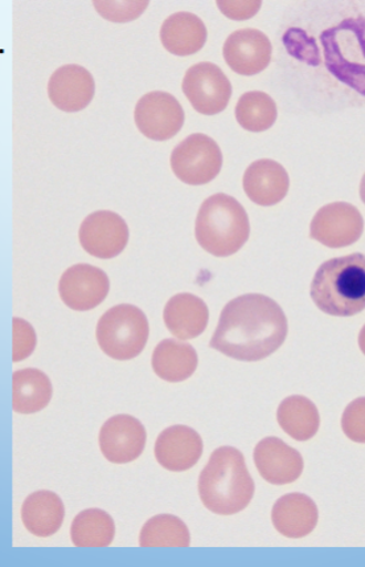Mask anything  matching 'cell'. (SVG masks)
<instances>
[{
	"label": "cell",
	"instance_id": "obj_1",
	"mask_svg": "<svg viewBox=\"0 0 365 567\" xmlns=\"http://www.w3.org/2000/svg\"><path fill=\"white\" fill-rule=\"evenodd\" d=\"M288 333V319L279 303L268 296L243 295L222 309L209 346L233 360L257 362L275 353Z\"/></svg>",
	"mask_w": 365,
	"mask_h": 567
},
{
	"label": "cell",
	"instance_id": "obj_2",
	"mask_svg": "<svg viewBox=\"0 0 365 567\" xmlns=\"http://www.w3.org/2000/svg\"><path fill=\"white\" fill-rule=\"evenodd\" d=\"M255 485L238 449L220 447L209 458L199 477V495L208 511L232 516L247 508Z\"/></svg>",
	"mask_w": 365,
	"mask_h": 567
},
{
	"label": "cell",
	"instance_id": "obj_3",
	"mask_svg": "<svg viewBox=\"0 0 365 567\" xmlns=\"http://www.w3.org/2000/svg\"><path fill=\"white\" fill-rule=\"evenodd\" d=\"M311 299L323 313L351 317L365 309V255L323 262L311 282Z\"/></svg>",
	"mask_w": 365,
	"mask_h": 567
},
{
	"label": "cell",
	"instance_id": "obj_4",
	"mask_svg": "<svg viewBox=\"0 0 365 567\" xmlns=\"http://www.w3.org/2000/svg\"><path fill=\"white\" fill-rule=\"evenodd\" d=\"M195 235L200 247L218 258L239 252L250 235L246 208L231 195H212L202 202Z\"/></svg>",
	"mask_w": 365,
	"mask_h": 567
},
{
	"label": "cell",
	"instance_id": "obj_5",
	"mask_svg": "<svg viewBox=\"0 0 365 567\" xmlns=\"http://www.w3.org/2000/svg\"><path fill=\"white\" fill-rule=\"evenodd\" d=\"M321 40L328 71L365 97V19L343 20L324 31Z\"/></svg>",
	"mask_w": 365,
	"mask_h": 567
},
{
	"label": "cell",
	"instance_id": "obj_6",
	"mask_svg": "<svg viewBox=\"0 0 365 567\" xmlns=\"http://www.w3.org/2000/svg\"><path fill=\"white\" fill-rule=\"evenodd\" d=\"M148 334L150 327L146 315L131 303L107 310L96 332L101 350L117 361L133 360L144 352Z\"/></svg>",
	"mask_w": 365,
	"mask_h": 567
},
{
	"label": "cell",
	"instance_id": "obj_7",
	"mask_svg": "<svg viewBox=\"0 0 365 567\" xmlns=\"http://www.w3.org/2000/svg\"><path fill=\"white\" fill-rule=\"evenodd\" d=\"M221 166L222 154L219 145L201 133L181 141L171 154L174 174L191 186L209 184L218 177Z\"/></svg>",
	"mask_w": 365,
	"mask_h": 567
},
{
	"label": "cell",
	"instance_id": "obj_8",
	"mask_svg": "<svg viewBox=\"0 0 365 567\" xmlns=\"http://www.w3.org/2000/svg\"><path fill=\"white\" fill-rule=\"evenodd\" d=\"M182 92L196 112L213 116L226 111L232 96V85L218 65L200 63L187 71Z\"/></svg>",
	"mask_w": 365,
	"mask_h": 567
},
{
	"label": "cell",
	"instance_id": "obj_9",
	"mask_svg": "<svg viewBox=\"0 0 365 567\" xmlns=\"http://www.w3.org/2000/svg\"><path fill=\"white\" fill-rule=\"evenodd\" d=\"M364 220L353 205L336 202L321 208L311 220L310 238L328 248L355 245L362 238Z\"/></svg>",
	"mask_w": 365,
	"mask_h": 567
},
{
	"label": "cell",
	"instance_id": "obj_10",
	"mask_svg": "<svg viewBox=\"0 0 365 567\" xmlns=\"http://www.w3.org/2000/svg\"><path fill=\"white\" fill-rule=\"evenodd\" d=\"M135 124L144 136L154 141H167L180 132L185 124V111L170 93L145 94L135 106Z\"/></svg>",
	"mask_w": 365,
	"mask_h": 567
},
{
	"label": "cell",
	"instance_id": "obj_11",
	"mask_svg": "<svg viewBox=\"0 0 365 567\" xmlns=\"http://www.w3.org/2000/svg\"><path fill=\"white\" fill-rule=\"evenodd\" d=\"M111 281L97 267L77 265L66 269L59 282V293L66 307L86 312L100 306L109 295Z\"/></svg>",
	"mask_w": 365,
	"mask_h": 567
},
{
	"label": "cell",
	"instance_id": "obj_12",
	"mask_svg": "<svg viewBox=\"0 0 365 567\" xmlns=\"http://www.w3.org/2000/svg\"><path fill=\"white\" fill-rule=\"evenodd\" d=\"M80 243L94 258H116L127 246L128 227L116 213H93L80 227Z\"/></svg>",
	"mask_w": 365,
	"mask_h": 567
},
{
	"label": "cell",
	"instance_id": "obj_13",
	"mask_svg": "<svg viewBox=\"0 0 365 567\" xmlns=\"http://www.w3.org/2000/svg\"><path fill=\"white\" fill-rule=\"evenodd\" d=\"M146 430L137 417L116 415L105 422L100 432V449L107 461L126 464L144 454Z\"/></svg>",
	"mask_w": 365,
	"mask_h": 567
},
{
	"label": "cell",
	"instance_id": "obj_14",
	"mask_svg": "<svg viewBox=\"0 0 365 567\" xmlns=\"http://www.w3.org/2000/svg\"><path fill=\"white\" fill-rule=\"evenodd\" d=\"M222 55L233 72L241 76H254L268 69L272 60V44L259 30H239L226 40Z\"/></svg>",
	"mask_w": 365,
	"mask_h": 567
},
{
	"label": "cell",
	"instance_id": "obj_15",
	"mask_svg": "<svg viewBox=\"0 0 365 567\" xmlns=\"http://www.w3.org/2000/svg\"><path fill=\"white\" fill-rule=\"evenodd\" d=\"M254 463L263 481L273 485L294 483L303 472L300 452L274 436L262 439L255 445Z\"/></svg>",
	"mask_w": 365,
	"mask_h": 567
},
{
	"label": "cell",
	"instance_id": "obj_16",
	"mask_svg": "<svg viewBox=\"0 0 365 567\" xmlns=\"http://www.w3.org/2000/svg\"><path fill=\"white\" fill-rule=\"evenodd\" d=\"M202 439L187 425H173L157 439L155 457L161 467L173 472L191 470L202 455Z\"/></svg>",
	"mask_w": 365,
	"mask_h": 567
},
{
	"label": "cell",
	"instance_id": "obj_17",
	"mask_svg": "<svg viewBox=\"0 0 365 567\" xmlns=\"http://www.w3.org/2000/svg\"><path fill=\"white\" fill-rule=\"evenodd\" d=\"M94 90L96 85L91 72L76 64L61 66L49 83L52 104L67 113L85 110L93 100Z\"/></svg>",
	"mask_w": 365,
	"mask_h": 567
},
{
	"label": "cell",
	"instance_id": "obj_18",
	"mask_svg": "<svg viewBox=\"0 0 365 567\" xmlns=\"http://www.w3.org/2000/svg\"><path fill=\"white\" fill-rule=\"evenodd\" d=\"M243 190L253 204L270 207L285 199L290 179L289 174L279 162L260 159L253 162L243 174Z\"/></svg>",
	"mask_w": 365,
	"mask_h": 567
},
{
	"label": "cell",
	"instance_id": "obj_19",
	"mask_svg": "<svg viewBox=\"0 0 365 567\" xmlns=\"http://www.w3.org/2000/svg\"><path fill=\"white\" fill-rule=\"evenodd\" d=\"M317 517L315 503L302 494L282 496L272 511L274 528L288 538L309 536L315 529Z\"/></svg>",
	"mask_w": 365,
	"mask_h": 567
},
{
	"label": "cell",
	"instance_id": "obj_20",
	"mask_svg": "<svg viewBox=\"0 0 365 567\" xmlns=\"http://www.w3.org/2000/svg\"><path fill=\"white\" fill-rule=\"evenodd\" d=\"M164 317L167 329L175 337L179 340H192L205 333L209 310L200 297L179 293L167 302Z\"/></svg>",
	"mask_w": 365,
	"mask_h": 567
},
{
	"label": "cell",
	"instance_id": "obj_21",
	"mask_svg": "<svg viewBox=\"0 0 365 567\" xmlns=\"http://www.w3.org/2000/svg\"><path fill=\"white\" fill-rule=\"evenodd\" d=\"M160 40L165 49L173 55H194L207 42L206 24L191 12L174 13L161 25Z\"/></svg>",
	"mask_w": 365,
	"mask_h": 567
},
{
	"label": "cell",
	"instance_id": "obj_22",
	"mask_svg": "<svg viewBox=\"0 0 365 567\" xmlns=\"http://www.w3.org/2000/svg\"><path fill=\"white\" fill-rule=\"evenodd\" d=\"M65 506L51 491H39L27 497L22 506L23 524L33 536L51 537L63 525Z\"/></svg>",
	"mask_w": 365,
	"mask_h": 567
},
{
	"label": "cell",
	"instance_id": "obj_23",
	"mask_svg": "<svg viewBox=\"0 0 365 567\" xmlns=\"http://www.w3.org/2000/svg\"><path fill=\"white\" fill-rule=\"evenodd\" d=\"M152 363L160 380L182 382L198 368V353L189 343L165 340L155 348Z\"/></svg>",
	"mask_w": 365,
	"mask_h": 567
},
{
	"label": "cell",
	"instance_id": "obj_24",
	"mask_svg": "<svg viewBox=\"0 0 365 567\" xmlns=\"http://www.w3.org/2000/svg\"><path fill=\"white\" fill-rule=\"evenodd\" d=\"M13 410L19 414H35L52 400V383L43 371L23 369L12 377Z\"/></svg>",
	"mask_w": 365,
	"mask_h": 567
},
{
	"label": "cell",
	"instance_id": "obj_25",
	"mask_svg": "<svg viewBox=\"0 0 365 567\" xmlns=\"http://www.w3.org/2000/svg\"><path fill=\"white\" fill-rule=\"evenodd\" d=\"M277 420L289 436L299 442H307L316 435L321 425L320 411L306 396L286 398L277 411Z\"/></svg>",
	"mask_w": 365,
	"mask_h": 567
},
{
	"label": "cell",
	"instance_id": "obj_26",
	"mask_svg": "<svg viewBox=\"0 0 365 567\" xmlns=\"http://www.w3.org/2000/svg\"><path fill=\"white\" fill-rule=\"evenodd\" d=\"M116 535V525L109 513L86 509L73 519L71 537L77 548H107Z\"/></svg>",
	"mask_w": 365,
	"mask_h": 567
},
{
	"label": "cell",
	"instance_id": "obj_27",
	"mask_svg": "<svg viewBox=\"0 0 365 567\" xmlns=\"http://www.w3.org/2000/svg\"><path fill=\"white\" fill-rule=\"evenodd\" d=\"M142 548H188L191 536L187 525L173 515L155 516L140 530Z\"/></svg>",
	"mask_w": 365,
	"mask_h": 567
},
{
	"label": "cell",
	"instance_id": "obj_28",
	"mask_svg": "<svg viewBox=\"0 0 365 567\" xmlns=\"http://www.w3.org/2000/svg\"><path fill=\"white\" fill-rule=\"evenodd\" d=\"M279 112L274 100L263 92L243 93L236 105V120L242 130L248 132L260 133L270 130Z\"/></svg>",
	"mask_w": 365,
	"mask_h": 567
},
{
	"label": "cell",
	"instance_id": "obj_29",
	"mask_svg": "<svg viewBox=\"0 0 365 567\" xmlns=\"http://www.w3.org/2000/svg\"><path fill=\"white\" fill-rule=\"evenodd\" d=\"M344 434L355 443H365V396L351 402L342 416Z\"/></svg>",
	"mask_w": 365,
	"mask_h": 567
},
{
	"label": "cell",
	"instance_id": "obj_30",
	"mask_svg": "<svg viewBox=\"0 0 365 567\" xmlns=\"http://www.w3.org/2000/svg\"><path fill=\"white\" fill-rule=\"evenodd\" d=\"M100 16L111 22L126 23L137 19L148 2H94Z\"/></svg>",
	"mask_w": 365,
	"mask_h": 567
},
{
	"label": "cell",
	"instance_id": "obj_31",
	"mask_svg": "<svg viewBox=\"0 0 365 567\" xmlns=\"http://www.w3.org/2000/svg\"><path fill=\"white\" fill-rule=\"evenodd\" d=\"M36 347L35 330L22 319H13V362L30 357Z\"/></svg>",
	"mask_w": 365,
	"mask_h": 567
},
{
	"label": "cell",
	"instance_id": "obj_32",
	"mask_svg": "<svg viewBox=\"0 0 365 567\" xmlns=\"http://www.w3.org/2000/svg\"><path fill=\"white\" fill-rule=\"evenodd\" d=\"M225 16L233 20H246L255 16L261 2H218Z\"/></svg>",
	"mask_w": 365,
	"mask_h": 567
},
{
	"label": "cell",
	"instance_id": "obj_33",
	"mask_svg": "<svg viewBox=\"0 0 365 567\" xmlns=\"http://www.w3.org/2000/svg\"><path fill=\"white\" fill-rule=\"evenodd\" d=\"M359 347L362 349V352L365 354V326L361 330L359 334Z\"/></svg>",
	"mask_w": 365,
	"mask_h": 567
},
{
	"label": "cell",
	"instance_id": "obj_34",
	"mask_svg": "<svg viewBox=\"0 0 365 567\" xmlns=\"http://www.w3.org/2000/svg\"><path fill=\"white\" fill-rule=\"evenodd\" d=\"M361 197H362L363 204L365 205V174L363 175L362 184H361Z\"/></svg>",
	"mask_w": 365,
	"mask_h": 567
}]
</instances>
